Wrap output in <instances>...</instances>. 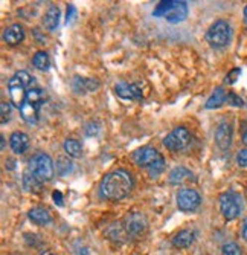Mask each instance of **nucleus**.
Masks as SVG:
<instances>
[{
    "instance_id": "20e7f679",
    "label": "nucleus",
    "mask_w": 247,
    "mask_h": 255,
    "mask_svg": "<svg viewBox=\"0 0 247 255\" xmlns=\"http://www.w3.org/2000/svg\"><path fill=\"white\" fill-rule=\"evenodd\" d=\"M46 100V92L40 87H34L29 89L25 103L20 109V115L28 124H35L38 121V110L41 107V104Z\"/></svg>"
},
{
    "instance_id": "f03ea898",
    "label": "nucleus",
    "mask_w": 247,
    "mask_h": 255,
    "mask_svg": "<svg viewBox=\"0 0 247 255\" xmlns=\"http://www.w3.org/2000/svg\"><path fill=\"white\" fill-rule=\"evenodd\" d=\"M133 160L138 167L147 168L151 177H157L165 170L164 156L153 147H141L133 151Z\"/></svg>"
},
{
    "instance_id": "6e6552de",
    "label": "nucleus",
    "mask_w": 247,
    "mask_h": 255,
    "mask_svg": "<svg viewBox=\"0 0 247 255\" xmlns=\"http://www.w3.org/2000/svg\"><path fill=\"white\" fill-rule=\"evenodd\" d=\"M220 211L226 220H234L240 217V214L243 213L241 196L234 191L223 193L220 196Z\"/></svg>"
},
{
    "instance_id": "ddd939ff",
    "label": "nucleus",
    "mask_w": 247,
    "mask_h": 255,
    "mask_svg": "<svg viewBox=\"0 0 247 255\" xmlns=\"http://www.w3.org/2000/svg\"><path fill=\"white\" fill-rule=\"evenodd\" d=\"M215 142L220 150H228L232 144V126L229 123H221L215 130Z\"/></svg>"
},
{
    "instance_id": "a211bd4d",
    "label": "nucleus",
    "mask_w": 247,
    "mask_h": 255,
    "mask_svg": "<svg viewBox=\"0 0 247 255\" xmlns=\"http://www.w3.org/2000/svg\"><path fill=\"white\" fill-rule=\"evenodd\" d=\"M28 217L35 225H40V226L49 225L52 222V217H51L49 211L44 210V208H32V210H29V213H28Z\"/></svg>"
},
{
    "instance_id": "bb28decb",
    "label": "nucleus",
    "mask_w": 247,
    "mask_h": 255,
    "mask_svg": "<svg viewBox=\"0 0 247 255\" xmlns=\"http://www.w3.org/2000/svg\"><path fill=\"white\" fill-rule=\"evenodd\" d=\"M228 100H229V103H231L232 106H235V107H241V106H243V100H241L240 97H237L235 94H229V95H228Z\"/></svg>"
},
{
    "instance_id": "c756f323",
    "label": "nucleus",
    "mask_w": 247,
    "mask_h": 255,
    "mask_svg": "<svg viewBox=\"0 0 247 255\" xmlns=\"http://www.w3.org/2000/svg\"><path fill=\"white\" fill-rule=\"evenodd\" d=\"M52 197H54V202L58 205V206H63V194L60 191H54L52 193Z\"/></svg>"
},
{
    "instance_id": "473e14b6",
    "label": "nucleus",
    "mask_w": 247,
    "mask_h": 255,
    "mask_svg": "<svg viewBox=\"0 0 247 255\" xmlns=\"http://www.w3.org/2000/svg\"><path fill=\"white\" fill-rule=\"evenodd\" d=\"M78 255H88V251H87V249H81Z\"/></svg>"
},
{
    "instance_id": "f257e3e1",
    "label": "nucleus",
    "mask_w": 247,
    "mask_h": 255,
    "mask_svg": "<svg viewBox=\"0 0 247 255\" xmlns=\"http://www.w3.org/2000/svg\"><path fill=\"white\" fill-rule=\"evenodd\" d=\"M133 185L134 180L127 170H115L102 179L99 193L104 199L121 200L131 193Z\"/></svg>"
},
{
    "instance_id": "0eeeda50",
    "label": "nucleus",
    "mask_w": 247,
    "mask_h": 255,
    "mask_svg": "<svg viewBox=\"0 0 247 255\" xmlns=\"http://www.w3.org/2000/svg\"><path fill=\"white\" fill-rule=\"evenodd\" d=\"M231 37H232L231 25L228 21H224V20L215 21L206 32V40L214 49L226 48V46L229 44V41H231Z\"/></svg>"
},
{
    "instance_id": "b1692460",
    "label": "nucleus",
    "mask_w": 247,
    "mask_h": 255,
    "mask_svg": "<svg viewBox=\"0 0 247 255\" xmlns=\"http://www.w3.org/2000/svg\"><path fill=\"white\" fill-rule=\"evenodd\" d=\"M221 255H243V252L237 243H226L221 248Z\"/></svg>"
},
{
    "instance_id": "412c9836",
    "label": "nucleus",
    "mask_w": 247,
    "mask_h": 255,
    "mask_svg": "<svg viewBox=\"0 0 247 255\" xmlns=\"http://www.w3.org/2000/svg\"><path fill=\"white\" fill-rule=\"evenodd\" d=\"M32 64H34L35 69H38V71H41V72L48 71L49 66H51V60H49L48 52H44V51L37 52V54L32 57Z\"/></svg>"
},
{
    "instance_id": "72a5a7b5",
    "label": "nucleus",
    "mask_w": 247,
    "mask_h": 255,
    "mask_svg": "<svg viewBox=\"0 0 247 255\" xmlns=\"http://www.w3.org/2000/svg\"><path fill=\"white\" fill-rule=\"evenodd\" d=\"M244 20L247 21V6L244 8Z\"/></svg>"
},
{
    "instance_id": "dca6fc26",
    "label": "nucleus",
    "mask_w": 247,
    "mask_h": 255,
    "mask_svg": "<svg viewBox=\"0 0 247 255\" xmlns=\"http://www.w3.org/2000/svg\"><path fill=\"white\" fill-rule=\"evenodd\" d=\"M25 38V29L21 25H18V23H15V25H11L5 29L3 32V40L5 43L11 44V46H15L18 43H21Z\"/></svg>"
},
{
    "instance_id": "4be33fe9",
    "label": "nucleus",
    "mask_w": 247,
    "mask_h": 255,
    "mask_svg": "<svg viewBox=\"0 0 247 255\" xmlns=\"http://www.w3.org/2000/svg\"><path fill=\"white\" fill-rule=\"evenodd\" d=\"M63 148H64L66 154L71 157H80L82 154V147L78 141H75V139H66L63 144Z\"/></svg>"
},
{
    "instance_id": "2eb2a0df",
    "label": "nucleus",
    "mask_w": 247,
    "mask_h": 255,
    "mask_svg": "<svg viewBox=\"0 0 247 255\" xmlns=\"http://www.w3.org/2000/svg\"><path fill=\"white\" fill-rule=\"evenodd\" d=\"M168 180L171 185H185V183H189L191 180H194V174H192V171H189L185 167H175L171 170Z\"/></svg>"
},
{
    "instance_id": "cd10ccee",
    "label": "nucleus",
    "mask_w": 247,
    "mask_h": 255,
    "mask_svg": "<svg viewBox=\"0 0 247 255\" xmlns=\"http://www.w3.org/2000/svg\"><path fill=\"white\" fill-rule=\"evenodd\" d=\"M240 74H241L240 69H234V71H232V72L228 75V78H226V83H231V84H232V83L237 80V77H235V75H240Z\"/></svg>"
},
{
    "instance_id": "39448f33",
    "label": "nucleus",
    "mask_w": 247,
    "mask_h": 255,
    "mask_svg": "<svg viewBox=\"0 0 247 255\" xmlns=\"http://www.w3.org/2000/svg\"><path fill=\"white\" fill-rule=\"evenodd\" d=\"M153 15L165 17L169 23H180L188 15V5L186 2H178V0H164L154 8Z\"/></svg>"
},
{
    "instance_id": "f3484780",
    "label": "nucleus",
    "mask_w": 247,
    "mask_h": 255,
    "mask_svg": "<svg viewBox=\"0 0 247 255\" xmlns=\"http://www.w3.org/2000/svg\"><path fill=\"white\" fill-rule=\"evenodd\" d=\"M195 240V233L192 229H182L174 236L172 245L175 248H189Z\"/></svg>"
},
{
    "instance_id": "7ed1b4c3",
    "label": "nucleus",
    "mask_w": 247,
    "mask_h": 255,
    "mask_svg": "<svg viewBox=\"0 0 247 255\" xmlns=\"http://www.w3.org/2000/svg\"><path fill=\"white\" fill-rule=\"evenodd\" d=\"M32 84V77L26 71H20L14 77L9 78L8 81V92L9 98L14 107L21 109L28 94V87Z\"/></svg>"
},
{
    "instance_id": "5701e85b",
    "label": "nucleus",
    "mask_w": 247,
    "mask_h": 255,
    "mask_svg": "<svg viewBox=\"0 0 247 255\" xmlns=\"http://www.w3.org/2000/svg\"><path fill=\"white\" fill-rule=\"evenodd\" d=\"M23 187L29 193H38L41 191V182L37 177H34L31 173H26L23 176Z\"/></svg>"
},
{
    "instance_id": "9b49d317",
    "label": "nucleus",
    "mask_w": 247,
    "mask_h": 255,
    "mask_svg": "<svg viewBox=\"0 0 247 255\" xmlns=\"http://www.w3.org/2000/svg\"><path fill=\"white\" fill-rule=\"evenodd\" d=\"M147 219L145 216H142L141 213H131L125 217L124 222V228L127 231V234L131 237H139L142 236L145 231H147Z\"/></svg>"
},
{
    "instance_id": "a878e982",
    "label": "nucleus",
    "mask_w": 247,
    "mask_h": 255,
    "mask_svg": "<svg viewBox=\"0 0 247 255\" xmlns=\"http://www.w3.org/2000/svg\"><path fill=\"white\" fill-rule=\"evenodd\" d=\"M237 162H238V165L240 167H247V148L241 150L238 154H237Z\"/></svg>"
},
{
    "instance_id": "7c9ffc66",
    "label": "nucleus",
    "mask_w": 247,
    "mask_h": 255,
    "mask_svg": "<svg viewBox=\"0 0 247 255\" xmlns=\"http://www.w3.org/2000/svg\"><path fill=\"white\" fill-rule=\"evenodd\" d=\"M74 14H75V8H74V6H69V8H67V17H66V23L72 21V18L75 17Z\"/></svg>"
},
{
    "instance_id": "6ab92c4d",
    "label": "nucleus",
    "mask_w": 247,
    "mask_h": 255,
    "mask_svg": "<svg viewBox=\"0 0 247 255\" xmlns=\"http://www.w3.org/2000/svg\"><path fill=\"white\" fill-rule=\"evenodd\" d=\"M58 23H60V9L57 6H51L48 12L44 14L43 25L48 31H55L58 28Z\"/></svg>"
},
{
    "instance_id": "393cba45",
    "label": "nucleus",
    "mask_w": 247,
    "mask_h": 255,
    "mask_svg": "<svg viewBox=\"0 0 247 255\" xmlns=\"http://www.w3.org/2000/svg\"><path fill=\"white\" fill-rule=\"evenodd\" d=\"M11 118V106L8 103H2V124H6Z\"/></svg>"
},
{
    "instance_id": "9d476101",
    "label": "nucleus",
    "mask_w": 247,
    "mask_h": 255,
    "mask_svg": "<svg viewBox=\"0 0 247 255\" xmlns=\"http://www.w3.org/2000/svg\"><path fill=\"white\" fill-rule=\"evenodd\" d=\"M201 203V196L192 188H182L177 193V206L185 213L195 211Z\"/></svg>"
},
{
    "instance_id": "2f4dec72",
    "label": "nucleus",
    "mask_w": 247,
    "mask_h": 255,
    "mask_svg": "<svg viewBox=\"0 0 247 255\" xmlns=\"http://www.w3.org/2000/svg\"><path fill=\"white\" fill-rule=\"evenodd\" d=\"M241 234H243V239L247 242V217L243 222V231H241Z\"/></svg>"
},
{
    "instance_id": "1a4fd4ad",
    "label": "nucleus",
    "mask_w": 247,
    "mask_h": 255,
    "mask_svg": "<svg viewBox=\"0 0 247 255\" xmlns=\"http://www.w3.org/2000/svg\"><path fill=\"white\" fill-rule=\"evenodd\" d=\"M191 142V133L185 127H177L164 139V145L171 151H180Z\"/></svg>"
},
{
    "instance_id": "4468645a",
    "label": "nucleus",
    "mask_w": 247,
    "mask_h": 255,
    "mask_svg": "<svg viewBox=\"0 0 247 255\" xmlns=\"http://www.w3.org/2000/svg\"><path fill=\"white\" fill-rule=\"evenodd\" d=\"M9 145L15 154H23L29 148V137L23 131H14L9 137Z\"/></svg>"
},
{
    "instance_id": "c85d7f7f",
    "label": "nucleus",
    "mask_w": 247,
    "mask_h": 255,
    "mask_svg": "<svg viewBox=\"0 0 247 255\" xmlns=\"http://www.w3.org/2000/svg\"><path fill=\"white\" fill-rule=\"evenodd\" d=\"M241 141L244 145H247V123H243L241 126Z\"/></svg>"
},
{
    "instance_id": "aec40b11",
    "label": "nucleus",
    "mask_w": 247,
    "mask_h": 255,
    "mask_svg": "<svg viewBox=\"0 0 247 255\" xmlns=\"http://www.w3.org/2000/svg\"><path fill=\"white\" fill-rule=\"evenodd\" d=\"M226 100H228L226 92H224V89L218 87V89L214 90V94L208 98L205 107L206 109H218V107H221L224 104V101H226Z\"/></svg>"
},
{
    "instance_id": "f8f14e48",
    "label": "nucleus",
    "mask_w": 247,
    "mask_h": 255,
    "mask_svg": "<svg viewBox=\"0 0 247 255\" xmlns=\"http://www.w3.org/2000/svg\"><path fill=\"white\" fill-rule=\"evenodd\" d=\"M115 94L122 98V100H134V101H141L144 98L142 90L136 84H130L125 81H121L115 86Z\"/></svg>"
},
{
    "instance_id": "423d86ee",
    "label": "nucleus",
    "mask_w": 247,
    "mask_h": 255,
    "mask_svg": "<svg viewBox=\"0 0 247 255\" xmlns=\"http://www.w3.org/2000/svg\"><path fill=\"white\" fill-rule=\"evenodd\" d=\"M29 173L37 177L40 182H48L54 177L55 168H54V162L52 159L44 154V153H37L31 157L29 160Z\"/></svg>"
}]
</instances>
